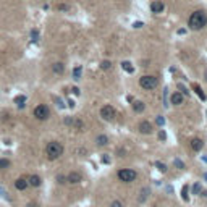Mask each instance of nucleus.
I'll use <instances>...</instances> for the list:
<instances>
[{
    "mask_svg": "<svg viewBox=\"0 0 207 207\" xmlns=\"http://www.w3.org/2000/svg\"><path fill=\"white\" fill-rule=\"evenodd\" d=\"M205 24H207V13L204 10H196L189 15V18H188V28L189 29L199 31V29H202V28H205Z\"/></svg>",
    "mask_w": 207,
    "mask_h": 207,
    "instance_id": "f257e3e1",
    "label": "nucleus"
},
{
    "mask_svg": "<svg viewBox=\"0 0 207 207\" xmlns=\"http://www.w3.org/2000/svg\"><path fill=\"white\" fill-rule=\"evenodd\" d=\"M65 147L60 141H50L47 146H45V155H47L49 160H57L63 155Z\"/></svg>",
    "mask_w": 207,
    "mask_h": 207,
    "instance_id": "f03ea898",
    "label": "nucleus"
},
{
    "mask_svg": "<svg viewBox=\"0 0 207 207\" xmlns=\"http://www.w3.org/2000/svg\"><path fill=\"white\" fill-rule=\"evenodd\" d=\"M139 86L146 91H152L159 86V79L157 76H152V74H144V76L139 78Z\"/></svg>",
    "mask_w": 207,
    "mask_h": 207,
    "instance_id": "7ed1b4c3",
    "label": "nucleus"
},
{
    "mask_svg": "<svg viewBox=\"0 0 207 207\" xmlns=\"http://www.w3.org/2000/svg\"><path fill=\"white\" fill-rule=\"evenodd\" d=\"M32 115L36 120H39V122H44V120H47L50 117V108L45 105V104H39V105L34 108Z\"/></svg>",
    "mask_w": 207,
    "mask_h": 207,
    "instance_id": "20e7f679",
    "label": "nucleus"
},
{
    "mask_svg": "<svg viewBox=\"0 0 207 207\" xmlns=\"http://www.w3.org/2000/svg\"><path fill=\"white\" fill-rule=\"evenodd\" d=\"M117 175H118V180L123 183H133L137 178V173L131 168H122V170H118Z\"/></svg>",
    "mask_w": 207,
    "mask_h": 207,
    "instance_id": "39448f33",
    "label": "nucleus"
},
{
    "mask_svg": "<svg viewBox=\"0 0 207 207\" xmlns=\"http://www.w3.org/2000/svg\"><path fill=\"white\" fill-rule=\"evenodd\" d=\"M100 117H102V120H105V122H113L115 117H117V110H115L112 105H104L100 108Z\"/></svg>",
    "mask_w": 207,
    "mask_h": 207,
    "instance_id": "423d86ee",
    "label": "nucleus"
},
{
    "mask_svg": "<svg viewBox=\"0 0 207 207\" xmlns=\"http://www.w3.org/2000/svg\"><path fill=\"white\" fill-rule=\"evenodd\" d=\"M137 130H139V133H142V134H151L154 131V126L149 120H142V122L137 125Z\"/></svg>",
    "mask_w": 207,
    "mask_h": 207,
    "instance_id": "0eeeda50",
    "label": "nucleus"
},
{
    "mask_svg": "<svg viewBox=\"0 0 207 207\" xmlns=\"http://www.w3.org/2000/svg\"><path fill=\"white\" fill-rule=\"evenodd\" d=\"M66 181L71 183V185H78V183L83 181V173L81 171H70L66 176Z\"/></svg>",
    "mask_w": 207,
    "mask_h": 207,
    "instance_id": "6e6552de",
    "label": "nucleus"
},
{
    "mask_svg": "<svg viewBox=\"0 0 207 207\" xmlns=\"http://www.w3.org/2000/svg\"><path fill=\"white\" fill-rule=\"evenodd\" d=\"M151 10H152V13L159 15V13H162V11L165 10V3L162 2V0H154V2L151 3Z\"/></svg>",
    "mask_w": 207,
    "mask_h": 207,
    "instance_id": "1a4fd4ad",
    "label": "nucleus"
},
{
    "mask_svg": "<svg viewBox=\"0 0 207 207\" xmlns=\"http://www.w3.org/2000/svg\"><path fill=\"white\" fill-rule=\"evenodd\" d=\"M189 146L194 152H201V149L204 147V141L201 139V137H193L191 141H189Z\"/></svg>",
    "mask_w": 207,
    "mask_h": 207,
    "instance_id": "9d476101",
    "label": "nucleus"
},
{
    "mask_svg": "<svg viewBox=\"0 0 207 207\" xmlns=\"http://www.w3.org/2000/svg\"><path fill=\"white\" fill-rule=\"evenodd\" d=\"M183 100H185V96H183L180 91H175V92L171 94V97H170V102L173 104V105H181Z\"/></svg>",
    "mask_w": 207,
    "mask_h": 207,
    "instance_id": "9b49d317",
    "label": "nucleus"
},
{
    "mask_svg": "<svg viewBox=\"0 0 207 207\" xmlns=\"http://www.w3.org/2000/svg\"><path fill=\"white\" fill-rule=\"evenodd\" d=\"M28 185L32 186V188H37V186H41L42 185V180H41V176L39 175H31L29 178H28Z\"/></svg>",
    "mask_w": 207,
    "mask_h": 207,
    "instance_id": "f8f14e48",
    "label": "nucleus"
},
{
    "mask_svg": "<svg viewBox=\"0 0 207 207\" xmlns=\"http://www.w3.org/2000/svg\"><path fill=\"white\" fill-rule=\"evenodd\" d=\"M28 186H29L28 185V178H18V180L15 181V188L18 189V191H24Z\"/></svg>",
    "mask_w": 207,
    "mask_h": 207,
    "instance_id": "ddd939ff",
    "label": "nucleus"
},
{
    "mask_svg": "<svg viewBox=\"0 0 207 207\" xmlns=\"http://www.w3.org/2000/svg\"><path fill=\"white\" fill-rule=\"evenodd\" d=\"M52 71H54L55 74H63V71H65V65H63L62 62H57L52 65Z\"/></svg>",
    "mask_w": 207,
    "mask_h": 207,
    "instance_id": "4468645a",
    "label": "nucleus"
},
{
    "mask_svg": "<svg viewBox=\"0 0 207 207\" xmlns=\"http://www.w3.org/2000/svg\"><path fill=\"white\" fill-rule=\"evenodd\" d=\"M144 108H146V104L144 102H141V100H134L133 102V110L136 113H142V112H144Z\"/></svg>",
    "mask_w": 207,
    "mask_h": 207,
    "instance_id": "2eb2a0df",
    "label": "nucleus"
},
{
    "mask_svg": "<svg viewBox=\"0 0 207 207\" xmlns=\"http://www.w3.org/2000/svg\"><path fill=\"white\" fill-rule=\"evenodd\" d=\"M96 142H97V144H99L100 147H104V146H107L110 141H108V136H105V134H99V136L96 137Z\"/></svg>",
    "mask_w": 207,
    "mask_h": 207,
    "instance_id": "dca6fc26",
    "label": "nucleus"
},
{
    "mask_svg": "<svg viewBox=\"0 0 207 207\" xmlns=\"http://www.w3.org/2000/svg\"><path fill=\"white\" fill-rule=\"evenodd\" d=\"M71 126H73L74 130H78V131H83V130H84V122H83L81 118H74Z\"/></svg>",
    "mask_w": 207,
    "mask_h": 207,
    "instance_id": "f3484780",
    "label": "nucleus"
},
{
    "mask_svg": "<svg viewBox=\"0 0 207 207\" xmlns=\"http://www.w3.org/2000/svg\"><path fill=\"white\" fill-rule=\"evenodd\" d=\"M193 89H194V92H196V94L201 97V100H205V99H207V97H205V94H204V91L201 89V86H199V84H196V83H194V84H193Z\"/></svg>",
    "mask_w": 207,
    "mask_h": 207,
    "instance_id": "a211bd4d",
    "label": "nucleus"
},
{
    "mask_svg": "<svg viewBox=\"0 0 207 207\" xmlns=\"http://www.w3.org/2000/svg\"><path fill=\"white\" fill-rule=\"evenodd\" d=\"M24 102H26V97L24 96H16L15 97V104H16V107H18V108L24 107Z\"/></svg>",
    "mask_w": 207,
    "mask_h": 207,
    "instance_id": "6ab92c4d",
    "label": "nucleus"
},
{
    "mask_svg": "<svg viewBox=\"0 0 207 207\" xmlns=\"http://www.w3.org/2000/svg\"><path fill=\"white\" fill-rule=\"evenodd\" d=\"M149 193H151V191H149V188H142L141 189V196H139L137 201H139V202H144V201L147 199V196H149Z\"/></svg>",
    "mask_w": 207,
    "mask_h": 207,
    "instance_id": "aec40b11",
    "label": "nucleus"
},
{
    "mask_svg": "<svg viewBox=\"0 0 207 207\" xmlns=\"http://www.w3.org/2000/svg\"><path fill=\"white\" fill-rule=\"evenodd\" d=\"M122 68L125 71H128V73H133L134 71V68H133V65H131L130 62H122Z\"/></svg>",
    "mask_w": 207,
    "mask_h": 207,
    "instance_id": "412c9836",
    "label": "nucleus"
},
{
    "mask_svg": "<svg viewBox=\"0 0 207 207\" xmlns=\"http://www.w3.org/2000/svg\"><path fill=\"white\" fill-rule=\"evenodd\" d=\"M81 78V66H74V70H73V79L74 81H78V79Z\"/></svg>",
    "mask_w": 207,
    "mask_h": 207,
    "instance_id": "4be33fe9",
    "label": "nucleus"
},
{
    "mask_svg": "<svg viewBox=\"0 0 207 207\" xmlns=\"http://www.w3.org/2000/svg\"><path fill=\"white\" fill-rule=\"evenodd\" d=\"M8 167H10V160L8 159H0V170L8 168Z\"/></svg>",
    "mask_w": 207,
    "mask_h": 207,
    "instance_id": "5701e85b",
    "label": "nucleus"
},
{
    "mask_svg": "<svg viewBox=\"0 0 207 207\" xmlns=\"http://www.w3.org/2000/svg\"><path fill=\"white\" fill-rule=\"evenodd\" d=\"M178 89H180V92H181L183 96H185V97H186V96L189 97V91L186 89V86H185V84H178Z\"/></svg>",
    "mask_w": 207,
    "mask_h": 207,
    "instance_id": "b1692460",
    "label": "nucleus"
},
{
    "mask_svg": "<svg viewBox=\"0 0 207 207\" xmlns=\"http://www.w3.org/2000/svg\"><path fill=\"white\" fill-rule=\"evenodd\" d=\"M155 167H157V168L162 171V173H167V170H168V168H167V165L162 164V162H155Z\"/></svg>",
    "mask_w": 207,
    "mask_h": 207,
    "instance_id": "393cba45",
    "label": "nucleus"
},
{
    "mask_svg": "<svg viewBox=\"0 0 207 207\" xmlns=\"http://www.w3.org/2000/svg\"><path fill=\"white\" fill-rule=\"evenodd\" d=\"M100 68H102V70H110V68H112V62L104 60V62L100 63Z\"/></svg>",
    "mask_w": 207,
    "mask_h": 207,
    "instance_id": "a878e982",
    "label": "nucleus"
},
{
    "mask_svg": "<svg viewBox=\"0 0 207 207\" xmlns=\"http://www.w3.org/2000/svg\"><path fill=\"white\" fill-rule=\"evenodd\" d=\"M0 198H3V199H7V201H11V198L8 196V193L5 191V189H3L2 186H0Z\"/></svg>",
    "mask_w": 207,
    "mask_h": 207,
    "instance_id": "bb28decb",
    "label": "nucleus"
},
{
    "mask_svg": "<svg viewBox=\"0 0 207 207\" xmlns=\"http://www.w3.org/2000/svg\"><path fill=\"white\" fill-rule=\"evenodd\" d=\"M188 191H189V189H188V186L185 185V186H183V189H181V194H183V201H188V199H189V196H188Z\"/></svg>",
    "mask_w": 207,
    "mask_h": 207,
    "instance_id": "cd10ccee",
    "label": "nucleus"
},
{
    "mask_svg": "<svg viewBox=\"0 0 207 207\" xmlns=\"http://www.w3.org/2000/svg\"><path fill=\"white\" fill-rule=\"evenodd\" d=\"M57 183H58V185H65L66 183V176H63V175H57Z\"/></svg>",
    "mask_w": 207,
    "mask_h": 207,
    "instance_id": "c85d7f7f",
    "label": "nucleus"
},
{
    "mask_svg": "<svg viewBox=\"0 0 207 207\" xmlns=\"http://www.w3.org/2000/svg\"><path fill=\"white\" fill-rule=\"evenodd\" d=\"M173 164H175V165H176L180 170H185V168H186V167H185V164H183L180 159H175V160H173Z\"/></svg>",
    "mask_w": 207,
    "mask_h": 207,
    "instance_id": "c756f323",
    "label": "nucleus"
},
{
    "mask_svg": "<svg viewBox=\"0 0 207 207\" xmlns=\"http://www.w3.org/2000/svg\"><path fill=\"white\" fill-rule=\"evenodd\" d=\"M193 194H201V183H194V186H193Z\"/></svg>",
    "mask_w": 207,
    "mask_h": 207,
    "instance_id": "7c9ffc66",
    "label": "nucleus"
},
{
    "mask_svg": "<svg viewBox=\"0 0 207 207\" xmlns=\"http://www.w3.org/2000/svg\"><path fill=\"white\" fill-rule=\"evenodd\" d=\"M31 39H32V41H39V32H37V29H32V31H31Z\"/></svg>",
    "mask_w": 207,
    "mask_h": 207,
    "instance_id": "2f4dec72",
    "label": "nucleus"
},
{
    "mask_svg": "<svg viewBox=\"0 0 207 207\" xmlns=\"http://www.w3.org/2000/svg\"><path fill=\"white\" fill-rule=\"evenodd\" d=\"M155 122H157L159 126H164V125H165V118H164V117H157V120H155Z\"/></svg>",
    "mask_w": 207,
    "mask_h": 207,
    "instance_id": "473e14b6",
    "label": "nucleus"
},
{
    "mask_svg": "<svg viewBox=\"0 0 207 207\" xmlns=\"http://www.w3.org/2000/svg\"><path fill=\"white\" fill-rule=\"evenodd\" d=\"M73 120H74L73 117H71V118H70V117H66V118H65V125H68V126H71V125H73Z\"/></svg>",
    "mask_w": 207,
    "mask_h": 207,
    "instance_id": "72a5a7b5",
    "label": "nucleus"
},
{
    "mask_svg": "<svg viewBox=\"0 0 207 207\" xmlns=\"http://www.w3.org/2000/svg\"><path fill=\"white\" fill-rule=\"evenodd\" d=\"M110 207H123V204L120 202V201H113V202L110 204Z\"/></svg>",
    "mask_w": 207,
    "mask_h": 207,
    "instance_id": "f704fd0d",
    "label": "nucleus"
},
{
    "mask_svg": "<svg viewBox=\"0 0 207 207\" xmlns=\"http://www.w3.org/2000/svg\"><path fill=\"white\" fill-rule=\"evenodd\" d=\"M57 8H58V10H65V11H66V10H70V7H68V5H65V3H60Z\"/></svg>",
    "mask_w": 207,
    "mask_h": 207,
    "instance_id": "c9c22d12",
    "label": "nucleus"
},
{
    "mask_svg": "<svg viewBox=\"0 0 207 207\" xmlns=\"http://www.w3.org/2000/svg\"><path fill=\"white\" fill-rule=\"evenodd\" d=\"M55 100H57V105H58L60 108H63V107H65V104L62 102V99H55Z\"/></svg>",
    "mask_w": 207,
    "mask_h": 207,
    "instance_id": "e433bc0d",
    "label": "nucleus"
},
{
    "mask_svg": "<svg viewBox=\"0 0 207 207\" xmlns=\"http://www.w3.org/2000/svg\"><path fill=\"white\" fill-rule=\"evenodd\" d=\"M71 91H73V94H74V96H79V94H81V91H79L78 88H73Z\"/></svg>",
    "mask_w": 207,
    "mask_h": 207,
    "instance_id": "4c0bfd02",
    "label": "nucleus"
},
{
    "mask_svg": "<svg viewBox=\"0 0 207 207\" xmlns=\"http://www.w3.org/2000/svg\"><path fill=\"white\" fill-rule=\"evenodd\" d=\"M134 28H142V26H144V24H142V23L141 21H134V24H133Z\"/></svg>",
    "mask_w": 207,
    "mask_h": 207,
    "instance_id": "58836bf2",
    "label": "nucleus"
},
{
    "mask_svg": "<svg viewBox=\"0 0 207 207\" xmlns=\"http://www.w3.org/2000/svg\"><path fill=\"white\" fill-rule=\"evenodd\" d=\"M68 107H70V108H73V107H74V100L68 99Z\"/></svg>",
    "mask_w": 207,
    "mask_h": 207,
    "instance_id": "ea45409f",
    "label": "nucleus"
},
{
    "mask_svg": "<svg viewBox=\"0 0 207 207\" xmlns=\"http://www.w3.org/2000/svg\"><path fill=\"white\" fill-rule=\"evenodd\" d=\"M159 137H160V139H165V133H164V131H160V133H159Z\"/></svg>",
    "mask_w": 207,
    "mask_h": 207,
    "instance_id": "a19ab883",
    "label": "nucleus"
},
{
    "mask_svg": "<svg viewBox=\"0 0 207 207\" xmlns=\"http://www.w3.org/2000/svg\"><path fill=\"white\" fill-rule=\"evenodd\" d=\"M26 207H39V205H37L36 202H29V204H28Z\"/></svg>",
    "mask_w": 207,
    "mask_h": 207,
    "instance_id": "79ce46f5",
    "label": "nucleus"
},
{
    "mask_svg": "<svg viewBox=\"0 0 207 207\" xmlns=\"http://www.w3.org/2000/svg\"><path fill=\"white\" fill-rule=\"evenodd\" d=\"M204 81H205V83H207V70H205V71H204Z\"/></svg>",
    "mask_w": 207,
    "mask_h": 207,
    "instance_id": "37998d69",
    "label": "nucleus"
},
{
    "mask_svg": "<svg viewBox=\"0 0 207 207\" xmlns=\"http://www.w3.org/2000/svg\"><path fill=\"white\" fill-rule=\"evenodd\" d=\"M204 180H207V173H204Z\"/></svg>",
    "mask_w": 207,
    "mask_h": 207,
    "instance_id": "c03bdc74",
    "label": "nucleus"
}]
</instances>
